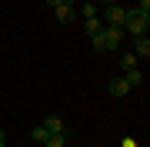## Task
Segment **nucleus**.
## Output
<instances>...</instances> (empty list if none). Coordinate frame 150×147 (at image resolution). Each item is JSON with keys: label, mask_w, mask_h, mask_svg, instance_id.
<instances>
[{"label": "nucleus", "mask_w": 150, "mask_h": 147, "mask_svg": "<svg viewBox=\"0 0 150 147\" xmlns=\"http://www.w3.org/2000/svg\"><path fill=\"white\" fill-rule=\"evenodd\" d=\"M150 27V13L147 10H127V23H123V33H130V37H140V33H147Z\"/></svg>", "instance_id": "1"}, {"label": "nucleus", "mask_w": 150, "mask_h": 147, "mask_svg": "<svg viewBox=\"0 0 150 147\" xmlns=\"http://www.w3.org/2000/svg\"><path fill=\"white\" fill-rule=\"evenodd\" d=\"M100 20H107L103 23V27H123V23H127V7H107V10H103V17Z\"/></svg>", "instance_id": "2"}, {"label": "nucleus", "mask_w": 150, "mask_h": 147, "mask_svg": "<svg viewBox=\"0 0 150 147\" xmlns=\"http://www.w3.org/2000/svg\"><path fill=\"white\" fill-rule=\"evenodd\" d=\"M123 40V27H103V47L107 50H117Z\"/></svg>", "instance_id": "3"}, {"label": "nucleus", "mask_w": 150, "mask_h": 147, "mask_svg": "<svg viewBox=\"0 0 150 147\" xmlns=\"http://www.w3.org/2000/svg\"><path fill=\"white\" fill-rule=\"evenodd\" d=\"M134 57H150V37L147 33H140V37H134Z\"/></svg>", "instance_id": "4"}, {"label": "nucleus", "mask_w": 150, "mask_h": 147, "mask_svg": "<svg viewBox=\"0 0 150 147\" xmlns=\"http://www.w3.org/2000/svg\"><path fill=\"white\" fill-rule=\"evenodd\" d=\"M43 131H47V134H67L64 131V120H60L57 114H50L47 120H43Z\"/></svg>", "instance_id": "5"}, {"label": "nucleus", "mask_w": 150, "mask_h": 147, "mask_svg": "<svg viewBox=\"0 0 150 147\" xmlns=\"http://www.w3.org/2000/svg\"><path fill=\"white\" fill-rule=\"evenodd\" d=\"M54 13H57V20H60V23L77 20V7H64V4H60V7H54Z\"/></svg>", "instance_id": "6"}, {"label": "nucleus", "mask_w": 150, "mask_h": 147, "mask_svg": "<svg viewBox=\"0 0 150 147\" xmlns=\"http://www.w3.org/2000/svg\"><path fill=\"white\" fill-rule=\"evenodd\" d=\"M127 90H130V84L123 80V77H113V80H110V94H113V97H123Z\"/></svg>", "instance_id": "7"}, {"label": "nucleus", "mask_w": 150, "mask_h": 147, "mask_svg": "<svg viewBox=\"0 0 150 147\" xmlns=\"http://www.w3.org/2000/svg\"><path fill=\"white\" fill-rule=\"evenodd\" d=\"M123 74H127V77H123V80H127L130 87H137V84L144 80V70H140V67H134V70H123Z\"/></svg>", "instance_id": "8"}, {"label": "nucleus", "mask_w": 150, "mask_h": 147, "mask_svg": "<svg viewBox=\"0 0 150 147\" xmlns=\"http://www.w3.org/2000/svg\"><path fill=\"white\" fill-rule=\"evenodd\" d=\"M64 141H67V134H47V147H64Z\"/></svg>", "instance_id": "9"}, {"label": "nucleus", "mask_w": 150, "mask_h": 147, "mask_svg": "<svg viewBox=\"0 0 150 147\" xmlns=\"http://www.w3.org/2000/svg\"><path fill=\"white\" fill-rule=\"evenodd\" d=\"M83 23H87V33H97V30L103 27V23H100V17H83Z\"/></svg>", "instance_id": "10"}, {"label": "nucleus", "mask_w": 150, "mask_h": 147, "mask_svg": "<svg viewBox=\"0 0 150 147\" xmlns=\"http://www.w3.org/2000/svg\"><path fill=\"white\" fill-rule=\"evenodd\" d=\"M90 44H93V50H107V47H103V27L97 33H90Z\"/></svg>", "instance_id": "11"}, {"label": "nucleus", "mask_w": 150, "mask_h": 147, "mask_svg": "<svg viewBox=\"0 0 150 147\" xmlns=\"http://www.w3.org/2000/svg\"><path fill=\"white\" fill-rule=\"evenodd\" d=\"M120 67H123V70H134V67H137V57L134 54H123L120 57Z\"/></svg>", "instance_id": "12"}, {"label": "nucleus", "mask_w": 150, "mask_h": 147, "mask_svg": "<svg viewBox=\"0 0 150 147\" xmlns=\"http://www.w3.org/2000/svg\"><path fill=\"white\" fill-rule=\"evenodd\" d=\"M83 17H100V13H97V4H93V0H87V4H83V10H80Z\"/></svg>", "instance_id": "13"}, {"label": "nucleus", "mask_w": 150, "mask_h": 147, "mask_svg": "<svg viewBox=\"0 0 150 147\" xmlns=\"http://www.w3.org/2000/svg\"><path fill=\"white\" fill-rule=\"evenodd\" d=\"M33 141H37V144L47 141V131H43V124H40V127H33Z\"/></svg>", "instance_id": "14"}, {"label": "nucleus", "mask_w": 150, "mask_h": 147, "mask_svg": "<svg viewBox=\"0 0 150 147\" xmlns=\"http://www.w3.org/2000/svg\"><path fill=\"white\" fill-rule=\"evenodd\" d=\"M137 10H147V13H150V0H140V7H137Z\"/></svg>", "instance_id": "15"}, {"label": "nucleus", "mask_w": 150, "mask_h": 147, "mask_svg": "<svg viewBox=\"0 0 150 147\" xmlns=\"http://www.w3.org/2000/svg\"><path fill=\"white\" fill-rule=\"evenodd\" d=\"M47 4H50V7H60V0H47Z\"/></svg>", "instance_id": "16"}, {"label": "nucleus", "mask_w": 150, "mask_h": 147, "mask_svg": "<svg viewBox=\"0 0 150 147\" xmlns=\"http://www.w3.org/2000/svg\"><path fill=\"white\" fill-rule=\"evenodd\" d=\"M0 147H4V131H0Z\"/></svg>", "instance_id": "17"}]
</instances>
